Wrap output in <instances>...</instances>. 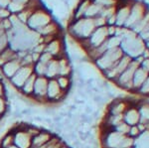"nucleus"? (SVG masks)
<instances>
[{
  "instance_id": "1",
  "label": "nucleus",
  "mask_w": 149,
  "mask_h": 148,
  "mask_svg": "<svg viewBox=\"0 0 149 148\" xmlns=\"http://www.w3.org/2000/svg\"><path fill=\"white\" fill-rule=\"evenodd\" d=\"M100 130V148H149V99L131 95L113 99Z\"/></svg>"
},
{
  "instance_id": "2",
  "label": "nucleus",
  "mask_w": 149,
  "mask_h": 148,
  "mask_svg": "<svg viewBox=\"0 0 149 148\" xmlns=\"http://www.w3.org/2000/svg\"><path fill=\"white\" fill-rule=\"evenodd\" d=\"M69 94L65 92L58 85L56 79H51L48 81V87H47V94L46 99L48 104H54L56 106L58 104H61L64 101H66V97Z\"/></svg>"
},
{
  "instance_id": "3",
  "label": "nucleus",
  "mask_w": 149,
  "mask_h": 148,
  "mask_svg": "<svg viewBox=\"0 0 149 148\" xmlns=\"http://www.w3.org/2000/svg\"><path fill=\"white\" fill-rule=\"evenodd\" d=\"M48 81L49 79L46 77H37L34 85V90L33 94L30 97L33 99V101L38 102L41 104H48L46 94H47V87H48Z\"/></svg>"
},
{
  "instance_id": "4",
  "label": "nucleus",
  "mask_w": 149,
  "mask_h": 148,
  "mask_svg": "<svg viewBox=\"0 0 149 148\" xmlns=\"http://www.w3.org/2000/svg\"><path fill=\"white\" fill-rule=\"evenodd\" d=\"M13 132L14 145L18 148H31L32 136L23 128L22 123L14 126L10 130Z\"/></svg>"
},
{
  "instance_id": "5",
  "label": "nucleus",
  "mask_w": 149,
  "mask_h": 148,
  "mask_svg": "<svg viewBox=\"0 0 149 148\" xmlns=\"http://www.w3.org/2000/svg\"><path fill=\"white\" fill-rule=\"evenodd\" d=\"M33 74V71L29 67H21L17 71V73L12 77L10 80V83L15 88L16 90H19L20 88L23 85V83L28 80V78Z\"/></svg>"
},
{
  "instance_id": "6",
  "label": "nucleus",
  "mask_w": 149,
  "mask_h": 148,
  "mask_svg": "<svg viewBox=\"0 0 149 148\" xmlns=\"http://www.w3.org/2000/svg\"><path fill=\"white\" fill-rule=\"evenodd\" d=\"M54 136V133L51 132L49 129L43 127L42 130L38 134L32 137L31 140V148H42L45 144L51 140V138Z\"/></svg>"
},
{
  "instance_id": "7",
  "label": "nucleus",
  "mask_w": 149,
  "mask_h": 148,
  "mask_svg": "<svg viewBox=\"0 0 149 148\" xmlns=\"http://www.w3.org/2000/svg\"><path fill=\"white\" fill-rule=\"evenodd\" d=\"M37 76L34 73L28 78V80L23 83V85L20 88L19 92L25 97H31L33 94V90H34V85Z\"/></svg>"
},
{
  "instance_id": "8",
  "label": "nucleus",
  "mask_w": 149,
  "mask_h": 148,
  "mask_svg": "<svg viewBox=\"0 0 149 148\" xmlns=\"http://www.w3.org/2000/svg\"><path fill=\"white\" fill-rule=\"evenodd\" d=\"M21 68L20 64L18 63V61H15V60H11V61L7 62L6 64H4L2 66V72H3V75L10 80V79L17 73V71Z\"/></svg>"
},
{
  "instance_id": "9",
  "label": "nucleus",
  "mask_w": 149,
  "mask_h": 148,
  "mask_svg": "<svg viewBox=\"0 0 149 148\" xmlns=\"http://www.w3.org/2000/svg\"><path fill=\"white\" fill-rule=\"evenodd\" d=\"M58 76H59V63L55 61H50L47 65L45 77L51 80V79H56Z\"/></svg>"
},
{
  "instance_id": "10",
  "label": "nucleus",
  "mask_w": 149,
  "mask_h": 148,
  "mask_svg": "<svg viewBox=\"0 0 149 148\" xmlns=\"http://www.w3.org/2000/svg\"><path fill=\"white\" fill-rule=\"evenodd\" d=\"M56 81H57L58 85H60V88H61L65 92L69 94L70 90H71V88H72L71 78L68 77V76H58L56 78Z\"/></svg>"
},
{
  "instance_id": "11",
  "label": "nucleus",
  "mask_w": 149,
  "mask_h": 148,
  "mask_svg": "<svg viewBox=\"0 0 149 148\" xmlns=\"http://www.w3.org/2000/svg\"><path fill=\"white\" fill-rule=\"evenodd\" d=\"M14 144V140H13V132L9 130L8 132L2 136V138L0 139V148H7L11 145Z\"/></svg>"
},
{
  "instance_id": "12",
  "label": "nucleus",
  "mask_w": 149,
  "mask_h": 148,
  "mask_svg": "<svg viewBox=\"0 0 149 148\" xmlns=\"http://www.w3.org/2000/svg\"><path fill=\"white\" fill-rule=\"evenodd\" d=\"M64 143H66V142H65L59 135L54 134V136L51 138V140H50L47 144H45L42 148H59L62 144H64Z\"/></svg>"
},
{
  "instance_id": "13",
  "label": "nucleus",
  "mask_w": 149,
  "mask_h": 148,
  "mask_svg": "<svg viewBox=\"0 0 149 148\" xmlns=\"http://www.w3.org/2000/svg\"><path fill=\"white\" fill-rule=\"evenodd\" d=\"M8 106V99L5 97H0V119H3L5 117Z\"/></svg>"
},
{
  "instance_id": "14",
  "label": "nucleus",
  "mask_w": 149,
  "mask_h": 148,
  "mask_svg": "<svg viewBox=\"0 0 149 148\" xmlns=\"http://www.w3.org/2000/svg\"><path fill=\"white\" fill-rule=\"evenodd\" d=\"M6 94V90L5 88H4V85L0 82V97H5Z\"/></svg>"
},
{
  "instance_id": "15",
  "label": "nucleus",
  "mask_w": 149,
  "mask_h": 148,
  "mask_svg": "<svg viewBox=\"0 0 149 148\" xmlns=\"http://www.w3.org/2000/svg\"><path fill=\"white\" fill-rule=\"evenodd\" d=\"M59 148H72V147H71V146H69V145L67 144V143H64V144H62Z\"/></svg>"
},
{
  "instance_id": "16",
  "label": "nucleus",
  "mask_w": 149,
  "mask_h": 148,
  "mask_svg": "<svg viewBox=\"0 0 149 148\" xmlns=\"http://www.w3.org/2000/svg\"><path fill=\"white\" fill-rule=\"evenodd\" d=\"M7 148H18L17 146H15V145H11V146H9V147H7Z\"/></svg>"
}]
</instances>
